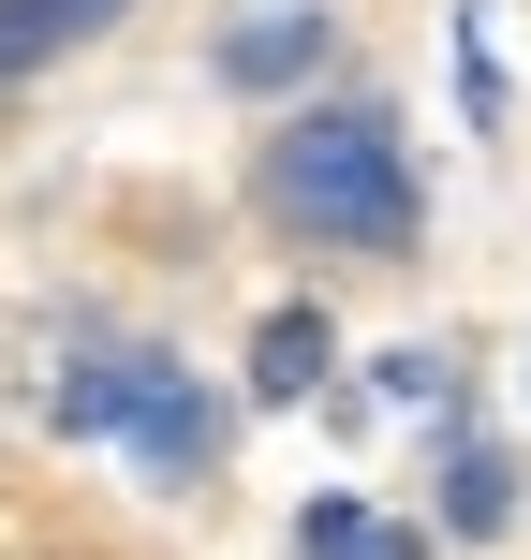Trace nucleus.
I'll list each match as a JSON object with an SVG mask.
<instances>
[{"label": "nucleus", "instance_id": "7ed1b4c3", "mask_svg": "<svg viewBox=\"0 0 531 560\" xmlns=\"http://www.w3.org/2000/svg\"><path fill=\"white\" fill-rule=\"evenodd\" d=\"M310 59H325V0H252L222 30V89H296Z\"/></svg>", "mask_w": 531, "mask_h": 560}, {"label": "nucleus", "instance_id": "20e7f679", "mask_svg": "<svg viewBox=\"0 0 531 560\" xmlns=\"http://www.w3.org/2000/svg\"><path fill=\"white\" fill-rule=\"evenodd\" d=\"M134 0H0V89L15 74H45V59H74L89 30H118Z\"/></svg>", "mask_w": 531, "mask_h": 560}, {"label": "nucleus", "instance_id": "f257e3e1", "mask_svg": "<svg viewBox=\"0 0 531 560\" xmlns=\"http://www.w3.org/2000/svg\"><path fill=\"white\" fill-rule=\"evenodd\" d=\"M266 207L310 236V252L399 266V252H414V163H399V118H384V104H296V118L266 133Z\"/></svg>", "mask_w": 531, "mask_h": 560}, {"label": "nucleus", "instance_id": "39448f33", "mask_svg": "<svg viewBox=\"0 0 531 560\" xmlns=\"http://www.w3.org/2000/svg\"><path fill=\"white\" fill-rule=\"evenodd\" d=\"M325 369H339L325 310H266V325H252V398H266V413H296V398L325 384Z\"/></svg>", "mask_w": 531, "mask_h": 560}, {"label": "nucleus", "instance_id": "0eeeda50", "mask_svg": "<svg viewBox=\"0 0 531 560\" xmlns=\"http://www.w3.org/2000/svg\"><path fill=\"white\" fill-rule=\"evenodd\" d=\"M296 560H428V532H384V516H355V502H310Z\"/></svg>", "mask_w": 531, "mask_h": 560}, {"label": "nucleus", "instance_id": "423d86ee", "mask_svg": "<svg viewBox=\"0 0 531 560\" xmlns=\"http://www.w3.org/2000/svg\"><path fill=\"white\" fill-rule=\"evenodd\" d=\"M443 532H458V546L517 532V457H503V443H443Z\"/></svg>", "mask_w": 531, "mask_h": 560}, {"label": "nucleus", "instance_id": "f03ea898", "mask_svg": "<svg viewBox=\"0 0 531 560\" xmlns=\"http://www.w3.org/2000/svg\"><path fill=\"white\" fill-rule=\"evenodd\" d=\"M45 428L134 443L148 487H207V457H222V398H207L177 354H148V339H89L74 369H45Z\"/></svg>", "mask_w": 531, "mask_h": 560}, {"label": "nucleus", "instance_id": "6e6552de", "mask_svg": "<svg viewBox=\"0 0 531 560\" xmlns=\"http://www.w3.org/2000/svg\"><path fill=\"white\" fill-rule=\"evenodd\" d=\"M369 384H384V398H399V413H458V369H443V354H428V339H399V354H384V369H369Z\"/></svg>", "mask_w": 531, "mask_h": 560}]
</instances>
